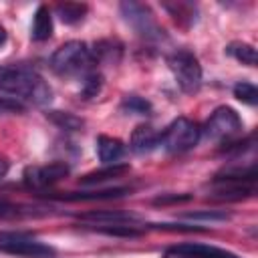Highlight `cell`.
Here are the masks:
<instances>
[{
  "label": "cell",
  "instance_id": "6da1fadb",
  "mask_svg": "<svg viewBox=\"0 0 258 258\" xmlns=\"http://www.w3.org/2000/svg\"><path fill=\"white\" fill-rule=\"evenodd\" d=\"M0 91L16 99L18 103H32L36 107H44L52 101V89L48 83L32 69L14 67L6 69L0 75Z\"/></svg>",
  "mask_w": 258,
  "mask_h": 258
},
{
  "label": "cell",
  "instance_id": "7a4b0ae2",
  "mask_svg": "<svg viewBox=\"0 0 258 258\" xmlns=\"http://www.w3.org/2000/svg\"><path fill=\"white\" fill-rule=\"evenodd\" d=\"M95 64L93 48L83 40L64 42L50 56V69L60 77H85Z\"/></svg>",
  "mask_w": 258,
  "mask_h": 258
},
{
  "label": "cell",
  "instance_id": "3957f363",
  "mask_svg": "<svg viewBox=\"0 0 258 258\" xmlns=\"http://www.w3.org/2000/svg\"><path fill=\"white\" fill-rule=\"evenodd\" d=\"M256 165L228 167L214 177V198L218 200H242L256 191Z\"/></svg>",
  "mask_w": 258,
  "mask_h": 258
},
{
  "label": "cell",
  "instance_id": "277c9868",
  "mask_svg": "<svg viewBox=\"0 0 258 258\" xmlns=\"http://www.w3.org/2000/svg\"><path fill=\"white\" fill-rule=\"evenodd\" d=\"M242 127H244V123H242L240 115H238L232 107L222 105V107H218V109L210 115V119L206 121L202 133H204L208 139L216 141V143H226V145H230V143L242 133Z\"/></svg>",
  "mask_w": 258,
  "mask_h": 258
},
{
  "label": "cell",
  "instance_id": "5b68a950",
  "mask_svg": "<svg viewBox=\"0 0 258 258\" xmlns=\"http://www.w3.org/2000/svg\"><path fill=\"white\" fill-rule=\"evenodd\" d=\"M167 67L173 73L183 93H198L202 87V64L189 50H175L167 56Z\"/></svg>",
  "mask_w": 258,
  "mask_h": 258
},
{
  "label": "cell",
  "instance_id": "8992f818",
  "mask_svg": "<svg viewBox=\"0 0 258 258\" xmlns=\"http://www.w3.org/2000/svg\"><path fill=\"white\" fill-rule=\"evenodd\" d=\"M202 129L194 121L187 117H177L161 131V145L169 153H185L198 145Z\"/></svg>",
  "mask_w": 258,
  "mask_h": 258
},
{
  "label": "cell",
  "instance_id": "52a82bcc",
  "mask_svg": "<svg viewBox=\"0 0 258 258\" xmlns=\"http://www.w3.org/2000/svg\"><path fill=\"white\" fill-rule=\"evenodd\" d=\"M0 250L12 256L22 258H52L56 250L40 240H34L24 234H0Z\"/></svg>",
  "mask_w": 258,
  "mask_h": 258
},
{
  "label": "cell",
  "instance_id": "ba28073f",
  "mask_svg": "<svg viewBox=\"0 0 258 258\" xmlns=\"http://www.w3.org/2000/svg\"><path fill=\"white\" fill-rule=\"evenodd\" d=\"M121 14L125 18V22L143 38L147 40H155L163 36V30L159 28V24L153 18V12L149 10V6L139 4V2H123L121 4Z\"/></svg>",
  "mask_w": 258,
  "mask_h": 258
},
{
  "label": "cell",
  "instance_id": "9c48e42d",
  "mask_svg": "<svg viewBox=\"0 0 258 258\" xmlns=\"http://www.w3.org/2000/svg\"><path fill=\"white\" fill-rule=\"evenodd\" d=\"M69 171H71V167L67 161H50L44 165H28L24 169L22 177L28 187L44 189V187H50L52 183L60 181L62 177H67Z\"/></svg>",
  "mask_w": 258,
  "mask_h": 258
},
{
  "label": "cell",
  "instance_id": "30bf717a",
  "mask_svg": "<svg viewBox=\"0 0 258 258\" xmlns=\"http://www.w3.org/2000/svg\"><path fill=\"white\" fill-rule=\"evenodd\" d=\"M163 258H240V256L230 250L218 248V246L200 244V242H183V244L169 246L163 252Z\"/></svg>",
  "mask_w": 258,
  "mask_h": 258
},
{
  "label": "cell",
  "instance_id": "8fae6325",
  "mask_svg": "<svg viewBox=\"0 0 258 258\" xmlns=\"http://www.w3.org/2000/svg\"><path fill=\"white\" fill-rule=\"evenodd\" d=\"M83 222H91V226H111V224H131L139 220V216L131 212H121V210H97V212H87L81 216Z\"/></svg>",
  "mask_w": 258,
  "mask_h": 258
},
{
  "label": "cell",
  "instance_id": "7c38bea8",
  "mask_svg": "<svg viewBox=\"0 0 258 258\" xmlns=\"http://www.w3.org/2000/svg\"><path fill=\"white\" fill-rule=\"evenodd\" d=\"M95 149H97L99 161H103L105 165L121 163L119 159H123V155H125V151H127L121 139L109 137V135H99L97 141H95Z\"/></svg>",
  "mask_w": 258,
  "mask_h": 258
},
{
  "label": "cell",
  "instance_id": "4fadbf2b",
  "mask_svg": "<svg viewBox=\"0 0 258 258\" xmlns=\"http://www.w3.org/2000/svg\"><path fill=\"white\" fill-rule=\"evenodd\" d=\"M159 145H161V131H155L149 125L135 127L131 135V149L135 153H149Z\"/></svg>",
  "mask_w": 258,
  "mask_h": 258
},
{
  "label": "cell",
  "instance_id": "5bb4252c",
  "mask_svg": "<svg viewBox=\"0 0 258 258\" xmlns=\"http://www.w3.org/2000/svg\"><path fill=\"white\" fill-rule=\"evenodd\" d=\"M52 34V14L48 10V6L40 4L32 16V26H30V36L38 42L48 40Z\"/></svg>",
  "mask_w": 258,
  "mask_h": 258
},
{
  "label": "cell",
  "instance_id": "9a60e30c",
  "mask_svg": "<svg viewBox=\"0 0 258 258\" xmlns=\"http://www.w3.org/2000/svg\"><path fill=\"white\" fill-rule=\"evenodd\" d=\"M129 171V165L127 163H113V165H105L103 169H95L87 175H83L81 183L83 185H95V183H103V181H109V179H115V177H121L123 173Z\"/></svg>",
  "mask_w": 258,
  "mask_h": 258
},
{
  "label": "cell",
  "instance_id": "2e32d148",
  "mask_svg": "<svg viewBox=\"0 0 258 258\" xmlns=\"http://www.w3.org/2000/svg\"><path fill=\"white\" fill-rule=\"evenodd\" d=\"M127 194V187H105V189H93V191H73L62 196V200L69 202H93V200H113Z\"/></svg>",
  "mask_w": 258,
  "mask_h": 258
},
{
  "label": "cell",
  "instance_id": "e0dca14e",
  "mask_svg": "<svg viewBox=\"0 0 258 258\" xmlns=\"http://www.w3.org/2000/svg\"><path fill=\"white\" fill-rule=\"evenodd\" d=\"M87 4H79V2H64L56 6V14L64 24H77L85 18L87 14Z\"/></svg>",
  "mask_w": 258,
  "mask_h": 258
},
{
  "label": "cell",
  "instance_id": "ac0fdd59",
  "mask_svg": "<svg viewBox=\"0 0 258 258\" xmlns=\"http://www.w3.org/2000/svg\"><path fill=\"white\" fill-rule=\"evenodd\" d=\"M226 52L230 56H234L242 64H248V67H254L256 64V48L252 44H248V42H240V40L230 42L226 46Z\"/></svg>",
  "mask_w": 258,
  "mask_h": 258
},
{
  "label": "cell",
  "instance_id": "d6986e66",
  "mask_svg": "<svg viewBox=\"0 0 258 258\" xmlns=\"http://www.w3.org/2000/svg\"><path fill=\"white\" fill-rule=\"evenodd\" d=\"M165 10L179 22V24H191L196 22V8L191 4H185V2H173V4H163Z\"/></svg>",
  "mask_w": 258,
  "mask_h": 258
},
{
  "label": "cell",
  "instance_id": "ffe728a7",
  "mask_svg": "<svg viewBox=\"0 0 258 258\" xmlns=\"http://www.w3.org/2000/svg\"><path fill=\"white\" fill-rule=\"evenodd\" d=\"M46 117H48L56 127H60V129H64V131H77V129L83 127V119H79L77 115L67 113V111H50V113H46Z\"/></svg>",
  "mask_w": 258,
  "mask_h": 258
},
{
  "label": "cell",
  "instance_id": "44dd1931",
  "mask_svg": "<svg viewBox=\"0 0 258 258\" xmlns=\"http://www.w3.org/2000/svg\"><path fill=\"white\" fill-rule=\"evenodd\" d=\"M234 97H236L238 101H242V103L254 107V105L258 103V89H256V85L250 83V81H240V83L234 85Z\"/></svg>",
  "mask_w": 258,
  "mask_h": 258
},
{
  "label": "cell",
  "instance_id": "7402d4cb",
  "mask_svg": "<svg viewBox=\"0 0 258 258\" xmlns=\"http://www.w3.org/2000/svg\"><path fill=\"white\" fill-rule=\"evenodd\" d=\"M101 87H103V75L97 73V71H91L83 77L81 93H83L85 99H91V97H97L101 93Z\"/></svg>",
  "mask_w": 258,
  "mask_h": 258
},
{
  "label": "cell",
  "instance_id": "603a6c76",
  "mask_svg": "<svg viewBox=\"0 0 258 258\" xmlns=\"http://www.w3.org/2000/svg\"><path fill=\"white\" fill-rule=\"evenodd\" d=\"M121 109H123L125 113H131V115H149V113H151V103L145 101L143 97L131 95V97H125V99H123Z\"/></svg>",
  "mask_w": 258,
  "mask_h": 258
},
{
  "label": "cell",
  "instance_id": "cb8c5ba5",
  "mask_svg": "<svg viewBox=\"0 0 258 258\" xmlns=\"http://www.w3.org/2000/svg\"><path fill=\"white\" fill-rule=\"evenodd\" d=\"M22 111H24V105L18 103L16 99L0 97V115H4V113H22Z\"/></svg>",
  "mask_w": 258,
  "mask_h": 258
},
{
  "label": "cell",
  "instance_id": "d4e9b609",
  "mask_svg": "<svg viewBox=\"0 0 258 258\" xmlns=\"http://www.w3.org/2000/svg\"><path fill=\"white\" fill-rule=\"evenodd\" d=\"M20 216V210L16 204H10L6 200H0V220H10V218H16Z\"/></svg>",
  "mask_w": 258,
  "mask_h": 258
},
{
  "label": "cell",
  "instance_id": "484cf974",
  "mask_svg": "<svg viewBox=\"0 0 258 258\" xmlns=\"http://www.w3.org/2000/svg\"><path fill=\"white\" fill-rule=\"evenodd\" d=\"M187 218L191 220H226L228 214L224 212H216V210H210V212H194V214H187Z\"/></svg>",
  "mask_w": 258,
  "mask_h": 258
},
{
  "label": "cell",
  "instance_id": "4316f807",
  "mask_svg": "<svg viewBox=\"0 0 258 258\" xmlns=\"http://www.w3.org/2000/svg\"><path fill=\"white\" fill-rule=\"evenodd\" d=\"M191 196H169V198H157L155 204H165V202H187Z\"/></svg>",
  "mask_w": 258,
  "mask_h": 258
},
{
  "label": "cell",
  "instance_id": "83f0119b",
  "mask_svg": "<svg viewBox=\"0 0 258 258\" xmlns=\"http://www.w3.org/2000/svg\"><path fill=\"white\" fill-rule=\"evenodd\" d=\"M8 167H10L8 159H6V157H4L2 153H0V179H2V177H4L6 173H8Z\"/></svg>",
  "mask_w": 258,
  "mask_h": 258
},
{
  "label": "cell",
  "instance_id": "f1b7e54d",
  "mask_svg": "<svg viewBox=\"0 0 258 258\" xmlns=\"http://www.w3.org/2000/svg\"><path fill=\"white\" fill-rule=\"evenodd\" d=\"M4 42H6V30H4L2 26H0V46H2Z\"/></svg>",
  "mask_w": 258,
  "mask_h": 258
}]
</instances>
